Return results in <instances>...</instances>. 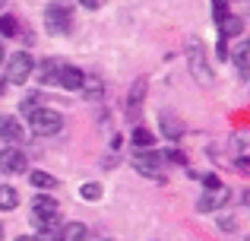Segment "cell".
<instances>
[{
  "label": "cell",
  "instance_id": "6da1fadb",
  "mask_svg": "<svg viewBox=\"0 0 250 241\" xmlns=\"http://www.w3.org/2000/svg\"><path fill=\"white\" fill-rule=\"evenodd\" d=\"M61 127H63V114L54 111V108L38 105L35 111H29V130L35 136H54V133H61Z\"/></svg>",
  "mask_w": 250,
  "mask_h": 241
},
{
  "label": "cell",
  "instance_id": "7a4b0ae2",
  "mask_svg": "<svg viewBox=\"0 0 250 241\" xmlns=\"http://www.w3.org/2000/svg\"><path fill=\"white\" fill-rule=\"evenodd\" d=\"M32 222L42 232L54 229V225L61 222V206H57V200H51L48 194H38V197L32 200Z\"/></svg>",
  "mask_w": 250,
  "mask_h": 241
},
{
  "label": "cell",
  "instance_id": "3957f363",
  "mask_svg": "<svg viewBox=\"0 0 250 241\" xmlns=\"http://www.w3.org/2000/svg\"><path fill=\"white\" fill-rule=\"evenodd\" d=\"M32 70H35V57H32L29 51H16V54L6 61V73H3V80H6V83H13V86H22V83L32 76Z\"/></svg>",
  "mask_w": 250,
  "mask_h": 241
},
{
  "label": "cell",
  "instance_id": "277c9868",
  "mask_svg": "<svg viewBox=\"0 0 250 241\" xmlns=\"http://www.w3.org/2000/svg\"><path fill=\"white\" fill-rule=\"evenodd\" d=\"M44 25H48V32H54V35H70L73 32V10L63 3H48V10H44Z\"/></svg>",
  "mask_w": 250,
  "mask_h": 241
},
{
  "label": "cell",
  "instance_id": "5b68a950",
  "mask_svg": "<svg viewBox=\"0 0 250 241\" xmlns=\"http://www.w3.org/2000/svg\"><path fill=\"white\" fill-rule=\"evenodd\" d=\"M187 64H190V73H193V80H200L203 86H209V83H212V70H209V61H206V51H203V44L190 42V48H187Z\"/></svg>",
  "mask_w": 250,
  "mask_h": 241
},
{
  "label": "cell",
  "instance_id": "8992f818",
  "mask_svg": "<svg viewBox=\"0 0 250 241\" xmlns=\"http://www.w3.org/2000/svg\"><path fill=\"white\" fill-rule=\"evenodd\" d=\"M0 172H3V175H22V172H29V159H25L22 149H13V146L0 149Z\"/></svg>",
  "mask_w": 250,
  "mask_h": 241
},
{
  "label": "cell",
  "instance_id": "52a82bcc",
  "mask_svg": "<svg viewBox=\"0 0 250 241\" xmlns=\"http://www.w3.org/2000/svg\"><path fill=\"white\" fill-rule=\"evenodd\" d=\"M133 168L140 175H159V168H162V155L155 153V149H140V153L133 155Z\"/></svg>",
  "mask_w": 250,
  "mask_h": 241
},
{
  "label": "cell",
  "instance_id": "ba28073f",
  "mask_svg": "<svg viewBox=\"0 0 250 241\" xmlns=\"http://www.w3.org/2000/svg\"><path fill=\"white\" fill-rule=\"evenodd\" d=\"M85 73L80 67H73V64H61V73H57V86H63L67 92H80Z\"/></svg>",
  "mask_w": 250,
  "mask_h": 241
},
{
  "label": "cell",
  "instance_id": "9c48e42d",
  "mask_svg": "<svg viewBox=\"0 0 250 241\" xmlns=\"http://www.w3.org/2000/svg\"><path fill=\"white\" fill-rule=\"evenodd\" d=\"M57 73H61V61H54V57H44V61L35 64V70H32V76H35L42 86H54Z\"/></svg>",
  "mask_w": 250,
  "mask_h": 241
},
{
  "label": "cell",
  "instance_id": "30bf717a",
  "mask_svg": "<svg viewBox=\"0 0 250 241\" xmlns=\"http://www.w3.org/2000/svg\"><path fill=\"white\" fill-rule=\"evenodd\" d=\"M228 187H219V191H206L200 200H196V210L200 213H212V210H222V206L228 203Z\"/></svg>",
  "mask_w": 250,
  "mask_h": 241
},
{
  "label": "cell",
  "instance_id": "8fae6325",
  "mask_svg": "<svg viewBox=\"0 0 250 241\" xmlns=\"http://www.w3.org/2000/svg\"><path fill=\"white\" fill-rule=\"evenodd\" d=\"M22 136H25L22 121H16V118H0V140H3L6 146H16V143H22Z\"/></svg>",
  "mask_w": 250,
  "mask_h": 241
},
{
  "label": "cell",
  "instance_id": "7c38bea8",
  "mask_svg": "<svg viewBox=\"0 0 250 241\" xmlns=\"http://www.w3.org/2000/svg\"><path fill=\"white\" fill-rule=\"evenodd\" d=\"M143 92H146V80H136L133 83V89H130V102H127V111L133 114H140V108H143Z\"/></svg>",
  "mask_w": 250,
  "mask_h": 241
},
{
  "label": "cell",
  "instance_id": "4fadbf2b",
  "mask_svg": "<svg viewBox=\"0 0 250 241\" xmlns=\"http://www.w3.org/2000/svg\"><path fill=\"white\" fill-rule=\"evenodd\" d=\"M85 235H89V229L83 222H67L61 229V238L57 241H85Z\"/></svg>",
  "mask_w": 250,
  "mask_h": 241
},
{
  "label": "cell",
  "instance_id": "5bb4252c",
  "mask_svg": "<svg viewBox=\"0 0 250 241\" xmlns=\"http://www.w3.org/2000/svg\"><path fill=\"white\" fill-rule=\"evenodd\" d=\"M80 92L85 95V99H98V95L104 92V83L98 80V76H89L85 73V80H83V86H80Z\"/></svg>",
  "mask_w": 250,
  "mask_h": 241
},
{
  "label": "cell",
  "instance_id": "9a60e30c",
  "mask_svg": "<svg viewBox=\"0 0 250 241\" xmlns=\"http://www.w3.org/2000/svg\"><path fill=\"white\" fill-rule=\"evenodd\" d=\"M19 206V194H16V187H10V184H0V210H16Z\"/></svg>",
  "mask_w": 250,
  "mask_h": 241
},
{
  "label": "cell",
  "instance_id": "2e32d148",
  "mask_svg": "<svg viewBox=\"0 0 250 241\" xmlns=\"http://www.w3.org/2000/svg\"><path fill=\"white\" fill-rule=\"evenodd\" d=\"M102 194H104V187L98 184V181H85V184L80 187V197L85 200V203H98V200H102Z\"/></svg>",
  "mask_w": 250,
  "mask_h": 241
},
{
  "label": "cell",
  "instance_id": "e0dca14e",
  "mask_svg": "<svg viewBox=\"0 0 250 241\" xmlns=\"http://www.w3.org/2000/svg\"><path fill=\"white\" fill-rule=\"evenodd\" d=\"M162 133H165L168 140H174V136H181V133H184L181 121H177V118H171L168 111H162Z\"/></svg>",
  "mask_w": 250,
  "mask_h": 241
},
{
  "label": "cell",
  "instance_id": "ac0fdd59",
  "mask_svg": "<svg viewBox=\"0 0 250 241\" xmlns=\"http://www.w3.org/2000/svg\"><path fill=\"white\" fill-rule=\"evenodd\" d=\"M219 32H222V38H228V35H241L244 32V22H241L238 16H225L219 22Z\"/></svg>",
  "mask_w": 250,
  "mask_h": 241
},
{
  "label": "cell",
  "instance_id": "d6986e66",
  "mask_svg": "<svg viewBox=\"0 0 250 241\" xmlns=\"http://www.w3.org/2000/svg\"><path fill=\"white\" fill-rule=\"evenodd\" d=\"M152 143H155V136H152L149 127H136L133 130V146L136 149H152Z\"/></svg>",
  "mask_w": 250,
  "mask_h": 241
},
{
  "label": "cell",
  "instance_id": "ffe728a7",
  "mask_svg": "<svg viewBox=\"0 0 250 241\" xmlns=\"http://www.w3.org/2000/svg\"><path fill=\"white\" fill-rule=\"evenodd\" d=\"M234 64H238V70H241V73H247V67H250V44L247 42H241L238 44V48H234Z\"/></svg>",
  "mask_w": 250,
  "mask_h": 241
},
{
  "label": "cell",
  "instance_id": "44dd1931",
  "mask_svg": "<svg viewBox=\"0 0 250 241\" xmlns=\"http://www.w3.org/2000/svg\"><path fill=\"white\" fill-rule=\"evenodd\" d=\"M16 32H19V25H16V16H10V13H3V16H0V35L13 38Z\"/></svg>",
  "mask_w": 250,
  "mask_h": 241
},
{
  "label": "cell",
  "instance_id": "7402d4cb",
  "mask_svg": "<svg viewBox=\"0 0 250 241\" xmlns=\"http://www.w3.org/2000/svg\"><path fill=\"white\" fill-rule=\"evenodd\" d=\"M29 178H32V184H35V187H48V191L57 184V178H54V175H48V172H32Z\"/></svg>",
  "mask_w": 250,
  "mask_h": 241
},
{
  "label": "cell",
  "instance_id": "603a6c76",
  "mask_svg": "<svg viewBox=\"0 0 250 241\" xmlns=\"http://www.w3.org/2000/svg\"><path fill=\"white\" fill-rule=\"evenodd\" d=\"M38 99H42V95H38V92H32V95H25V99H22V102H19V111H22V114H29V111H35V108H38Z\"/></svg>",
  "mask_w": 250,
  "mask_h": 241
},
{
  "label": "cell",
  "instance_id": "cb8c5ba5",
  "mask_svg": "<svg viewBox=\"0 0 250 241\" xmlns=\"http://www.w3.org/2000/svg\"><path fill=\"white\" fill-rule=\"evenodd\" d=\"M212 13H215V22L228 16V0H212Z\"/></svg>",
  "mask_w": 250,
  "mask_h": 241
},
{
  "label": "cell",
  "instance_id": "d4e9b609",
  "mask_svg": "<svg viewBox=\"0 0 250 241\" xmlns=\"http://www.w3.org/2000/svg\"><path fill=\"white\" fill-rule=\"evenodd\" d=\"M196 178H203V184H206V191H219V187H225L215 175H196Z\"/></svg>",
  "mask_w": 250,
  "mask_h": 241
},
{
  "label": "cell",
  "instance_id": "484cf974",
  "mask_svg": "<svg viewBox=\"0 0 250 241\" xmlns=\"http://www.w3.org/2000/svg\"><path fill=\"white\" fill-rule=\"evenodd\" d=\"M219 229L222 232H234V229H238V219H234V216H222L219 219Z\"/></svg>",
  "mask_w": 250,
  "mask_h": 241
},
{
  "label": "cell",
  "instance_id": "4316f807",
  "mask_svg": "<svg viewBox=\"0 0 250 241\" xmlns=\"http://www.w3.org/2000/svg\"><path fill=\"white\" fill-rule=\"evenodd\" d=\"M80 6H85V10H98V6H104V0H80Z\"/></svg>",
  "mask_w": 250,
  "mask_h": 241
},
{
  "label": "cell",
  "instance_id": "83f0119b",
  "mask_svg": "<svg viewBox=\"0 0 250 241\" xmlns=\"http://www.w3.org/2000/svg\"><path fill=\"white\" fill-rule=\"evenodd\" d=\"M16 241H48V235H19Z\"/></svg>",
  "mask_w": 250,
  "mask_h": 241
},
{
  "label": "cell",
  "instance_id": "f1b7e54d",
  "mask_svg": "<svg viewBox=\"0 0 250 241\" xmlns=\"http://www.w3.org/2000/svg\"><path fill=\"white\" fill-rule=\"evenodd\" d=\"M219 57H222V61H225V57H228V44H225V38H222V42H219Z\"/></svg>",
  "mask_w": 250,
  "mask_h": 241
},
{
  "label": "cell",
  "instance_id": "f546056e",
  "mask_svg": "<svg viewBox=\"0 0 250 241\" xmlns=\"http://www.w3.org/2000/svg\"><path fill=\"white\" fill-rule=\"evenodd\" d=\"M6 86H10V83H6V80H3V76H0V95H3V92H6Z\"/></svg>",
  "mask_w": 250,
  "mask_h": 241
},
{
  "label": "cell",
  "instance_id": "4dcf8cb0",
  "mask_svg": "<svg viewBox=\"0 0 250 241\" xmlns=\"http://www.w3.org/2000/svg\"><path fill=\"white\" fill-rule=\"evenodd\" d=\"M0 64H3V48H0Z\"/></svg>",
  "mask_w": 250,
  "mask_h": 241
},
{
  "label": "cell",
  "instance_id": "1f68e13d",
  "mask_svg": "<svg viewBox=\"0 0 250 241\" xmlns=\"http://www.w3.org/2000/svg\"><path fill=\"white\" fill-rule=\"evenodd\" d=\"M3 3H6V0H0V6H3Z\"/></svg>",
  "mask_w": 250,
  "mask_h": 241
},
{
  "label": "cell",
  "instance_id": "d6a6232c",
  "mask_svg": "<svg viewBox=\"0 0 250 241\" xmlns=\"http://www.w3.org/2000/svg\"><path fill=\"white\" fill-rule=\"evenodd\" d=\"M0 238H3V229H0Z\"/></svg>",
  "mask_w": 250,
  "mask_h": 241
},
{
  "label": "cell",
  "instance_id": "836d02e7",
  "mask_svg": "<svg viewBox=\"0 0 250 241\" xmlns=\"http://www.w3.org/2000/svg\"><path fill=\"white\" fill-rule=\"evenodd\" d=\"M102 241H111V238H102Z\"/></svg>",
  "mask_w": 250,
  "mask_h": 241
}]
</instances>
